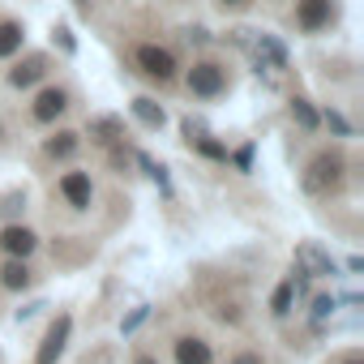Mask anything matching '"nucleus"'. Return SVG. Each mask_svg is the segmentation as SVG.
<instances>
[{
  "mask_svg": "<svg viewBox=\"0 0 364 364\" xmlns=\"http://www.w3.org/2000/svg\"><path fill=\"white\" fill-rule=\"evenodd\" d=\"M82 137H90L95 146L112 150V146H120V141H124V120H120V116H95V120L86 124V133H82Z\"/></svg>",
  "mask_w": 364,
  "mask_h": 364,
  "instance_id": "nucleus-14",
  "label": "nucleus"
},
{
  "mask_svg": "<svg viewBox=\"0 0 364 364\" xmlns=\"http://www.w3.org/2000/svg\"><path fill=\"white\" fill-rule=\"evenodd\" d=\"M26 48V26L18 18H0V60H14Z\"/></svg>",
  "mask_w": 364,
  "mask_h": 364,
  "instance_id": "nucleus-15",
  "label": "nucleus"
},
{
  "mask_svg": "<svg viewBox=\"0 0 364 364\" xmlns=\"http://www.w3.org/2000/svg\"><path fill=\"white\" fill-rule=\"evenodd\" d=\"M326 364H364V347H355V343L351 347H338Z\"/></svg>",
  "mask_w": 364,
  "mask_h": 364,
  "instance_id": "nucleus-20",
  "label": "nucleus"
},
{
  "mask_svg": "<svg viewBox=\"0 0 364 364\" xmlns=\"http://www.w3.org/2000/svg\"><path fill=\"white\" fill-rule=\"evenodd\" d=\"M133 116H137L146 129H163V124H167V112H163L154 99H146V95H137V99H133Z\"/></svg>",
  "mask_w": 364,
  "mask_h": 364,
  "instance_id": "nucleus-17",
  "label": "nucleus"
},
{
  "mask_svg": "<svg viewBox=\"0 0 364 364\" xmlns=\"http://www.w3.org/2000/svg\"><path fill=\"white\" fill-rule=\"evenodd\" d=\"M215 5L223 14H245V9H253V0H215Z\"/></svg>",
  "mask_w": 364,
  "mask_h": 364,
  "instance_id": "nucleus-23",
  "label": "nucleus"
},
{
  "mask_svg": "<svg viewBox=\"0 0 364 364\" xmlns=\"http://www.w3.org/2000/svg\"><path fill=\"white\" fill-rule=\"evenodd\" d=\"M9 146V129H5V120H0V150Z\"/></svg>",
  "mask_w": 364,
  "mask_h": 364,
  "instance_id": "nucleus-25",
  "label": "nucleus"
},
{
  "mask_svg": "<svg viewBox=\"0 0 364 364\" xmlns=\"http://www.w3.org/2000/svg\"><path fill=\"white\" fill-rule=\"evenodd\" d=\"M35 283H39V270L31 266V257H5L0 262V291L18 296V291H31Z\"/></svg>",
  "mask_w": 364,
  "mask_h": 364,
  "instance_id": "nucleus-12",
  "label": "nucleus"
},
{
  "mask_svg": "<svg viewBox=\"0 0 364 364\" xmlns=\"http://www.w3.org/2000/svg\"><path fill=\"white\" fill-rule=\"evenodd\" d=\"M73 103H77L73 86H65V82H43V86L31 95V103H26V120H31L35 129L65 124V116L73 112Z\"/></svg>",
  "mask_w": 364,
  "mask_h": 364,
  "instance_id": "nucleus-5",
  "label": "nucleus"
},
{
  "mask_svg": "<svg viewBox=\"0 0 364 364\" xmlns=\"http://www.w3.org/2000/svg\"><path fill=\"white\" fill-rule=\"evenodd\" d=\"M326 313H334V296H317L313 300V317H326Z\"/></svg>",
  "mask_w": 364,
  "mask_h": 364,
  "instance_id": "nucleus-24",
  "label": "nucleus"
},
{
  "mask_svg": "<svg viewBox=\"0 0 364 364\" xmlns=\"http://www.w3.org/2000/svg\"><path fill=\"white\" fill-rule=\"evenodd\" d=\"M129 364H163V360H159V351H150V347H137V351L129 355Z\"/></svg>",
  "mask_w": 364,
  "mask_h": 364,
  "instance_id": "nucleus-22",
  "label": "nucleus"
},
{
  "mask_svg": "<svg viewBox=\"0 0 364 364\" xmlns=\"http://www.w3.org/2000/svg\"><path fill=\"white\" fill-rule=\"evenodd\" d=\"M223 364H270V360H266V351H262V347H249V343H245V347L228 351V360H223Z\"/></svg>",
  "mask_w": 364,
  "mask_h": 364,
  "instance_id": "nucleus-19",
  "label": "nucleus"
},
{
  "mask_svg": "<svg viewBox=\"0 0 364 364\" xmlns=\"http://www.w3.org/2000/svg\"><path fill=\"white\" fill-rule=\"evenodd\" d=\"M334 18H338L334 0H296L291 5V26L300 35H321V31L334 26Z\"/></svg>",
  "mask_w": 364,
  "mask_h": 364,
  "instance_id": "nucleus-8",
  "label": "nucleus"
},
{
  "mask_svg": "<svg viewBox=\"0 0 364 364\" xmlns=\"http://www.w3.org/2000/svg\"><path fill=\"white\" fill-rule=\"evenodd\" d=\"M180 86H185L189 99H198V103H219V99L232 90V73H228L223 60L202 56V60H193L189 69H180Z\"/></svg>",
  "mask_w": 364,
  "mask_h": 364,
  "instance_id": "nucleus-2",
  "label": "nucleus"
},
{
  "mask_svg": "<svg viewBox=\"0 0 364 364\" xmlns=\"http://www.w3.org/2000/svg\"><path fill=\"white\" fill-rule=\"evenodd\" d=\"M48 73H52V56L31 52V56L14 60V69L5 73V82H9V90H35L39 82H48Z\"/></svg>",
  "mask_w": 364,
  "mask_h": 364,
  "instance_id": "nucleus-10",
  "label": "nucleus"
},
{
  "mask_svg": "<svg viewBox=\"0 0 364 364\" xmlns=\"http://www.w3.org/2000/svg\"><path fill=\"white\" fill-rule=\"evenodd\" d=\"M167 360L171 364H219V347L206 330L180 326V330L167 334Z\"/></svg>",
  "mask_w": 364,
  "mask_h": 364,
  "instance_id": "nucleus-6",
  "label": "nucleus"
},
{
  "mask_svg": "<svg viewBox=\"0 0 364 364\" xmlns=\"http://www.w3.org/2000/svg\"><path fill=\"white\" fill-rule=\"evenodd\" d=\"M52 193L60 198V206H65L69 215H90V210H95V202H99V180H95V171H90V167L69 163V167L56 176Z\"/></svg>",
  "mask_w": 364,
  "mask_h": 364,
  "instance_id": "nucleus-3",
  "label": "nucleus"
},
{
  "mask_svg": "<svg viewBox=\"0 0 364 364\" xmlns=\"http://www.w3.org/2000/svg\"><path fill=\"white\" fill-rule=\"evenodd\" d=\"M73 5H77V9H90V0H73Z\"/></svg>",
  "mask_w": 364,
  "mask_h": 364,
  "instance_id": "nucleus-26",
  "label": "nucleus"
},
{
  "mask_svg": "<svg viewBox=\"0 0 364 364\" xmlns=\"http://www.w3.org/2000/svg\"><path fill=\"white\" fill-rule=\"evenodd\" d=\"M69 334H73V313H56L43 343H39V351H35V364H56L65 355V347H69Z\"/></svg>",
  "mask_w": 364,
  "mask_h": 364,
  "instance_id": "nucleus-11",
  "label": "nucleus"
},
{
  "mask_svg": "<svg viewBox=\"0 0 364 364\" xmlns=\"http://www.w3.org/2000/svg\"><path fill=\"white\" fill-rule=\"evenodd\" d=\"M321 120H326V124H330V129H334V133H338V137H351V124H347V120H343V116H338V112H334V107H330V112H326V116H321Z\"/></svg>",
  "mask_w": 364,
  "mask_h": 364,
  "instance_id": "nucleus-21",
  "label": "nucleus"
},
{
  "mask_svg": "<svg viewBox=\"0 0 364 364\" xmlns=\"http://www.w3.org/2000/svg\"><path fill=\"white\" fill-rule=\"evenodd\" d=\"M39 253V232L22 219L0 223V257H35Z\"/></svg>",
  "mask_w": 364,
  "mask_h": 364,
  "instance_id": "nucleus-9",
  "label": "nucleus"
},
{
  "mask_svg": "<svg viewBox=\"0 0 364 364\" xmlns=\"http://www.w3.org/2000/svg\"><path fill=\"white\" fill-rule=\"evenodd\" d=\"M253 52H257V65H262V69H274V73L287 69V52H283V43H279L274 35H257Z\"/></svg>",
  "mask_w": 364,
  "mask_h": 364,
  "instance_id": "nucleus-16",
  "label": "nucleus"
},
{
  "mask_svg": "<svg viewBox=\"0 0 364 364\" xmlns=\"http://www.w3.org/2000/svg\"><path fill=\"white\" fill-rule=\"evenodd\" d=\"M287 112H291V120H296L304 133H317V129H321V116L313 112V103H309V99H300V95H296V99L287 103Z\"/></svg>",
  "mask_w": 364,
  "mask_h": 364,
  "instance_id": "nucleus-18",
  "label": "nucleus"
},
{
  "mask_svg": "<svg viewBox=\"0 0 364 364\" xmlns=\"http://www.w3.org/2000/svg\"><path fill=\"white\" fill-rule=\"evenodd\" d=\"M300 283H304V274L296 270V274H287L274 291H270V321H287L291 313H296V296H300Z\"/></svg>",
  "mask_w": 364,
  "mask_h": 364,
  "instance_id": "nucleus-13",
  "label": "nucleus"
},
{
  "mask_svg": "<svg viewBox=\"0 0 364 364\" xmlns=\"http://www.w3.org/2000/svg\"><path fill=\"white\" fill-rule=\"evenodd\" d=\"M347 176H351V163H347L343 146H321L304 163V189L313 198H338L347 189Z\"/></svg>",
  "mask_w": 364,
  "mask_h": 364,
  "instance_id": "nucleus-1",
  "label": "nucleus"
},
{
  "mask_svg": "<svg viewBox=\"0 0 364 364\" xmlns=\"http://www.w3.org/2000/svg\"><path fill=\"white\" fill-rule=\"evenodd\" d=\"M82 146H86V137H82L77 129H69V124H52L48 137H39V159H43L48 167H69V163L82 154Z\"/></svg>",
  "mask_w": 364,
  "mask_h": 364,
  "instance_id": "nucleus-7",
  "label": "nucleus"
},
{
  "mask_svg": "<svg viewBox=\"0 0 364 364\" xmlns=\"http://www.w3.org/2000/svg\"><path fill=\"white\" fill-rule=\"evenodd\" d=\"M129 69L154 86H176L180 82V60L163 43H133L129 48Z\"/></svg>",
  "mask_w": 364,
  "mask_h": 364,
  "instance_id": "nucleus-4",
  "label": "nucleus"
}]
</instances>
